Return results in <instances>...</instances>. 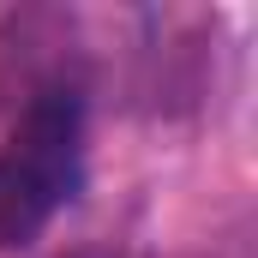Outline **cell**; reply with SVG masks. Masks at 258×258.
Listing matches in <instances>:
<instances>
[{"label":"cell","mask_w":258,"mask_h":258,"mask_svg":"<svg viewBox=\"0 0 258 258\" xmlns=\"http://www.w3.org/2000/svg\"><path fill=\"white\" fill-rule=\"evenodd\" d=\"M84 186V102L42 90L0 150V246H30Z\"/></svg>","instance_id":"cell-1"}]
</instances>
